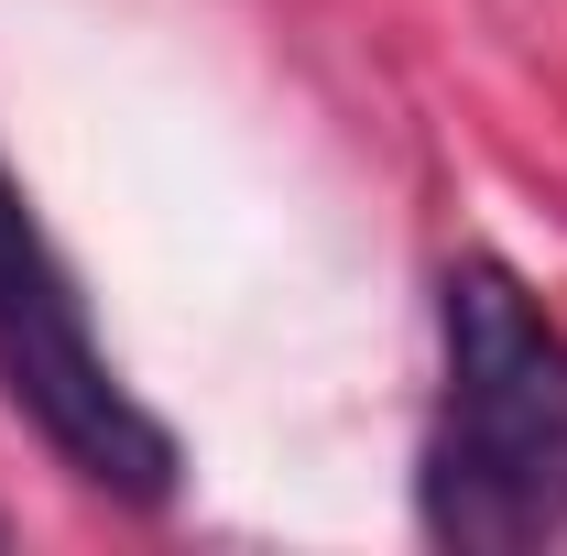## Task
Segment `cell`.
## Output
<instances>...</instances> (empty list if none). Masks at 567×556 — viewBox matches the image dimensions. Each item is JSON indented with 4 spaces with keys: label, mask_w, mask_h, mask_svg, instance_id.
Listing matches in <instances>:
<instances>
[{
    "label": "cell",
    "mask_w": 567,
    "mask_h": 556,
    "mask_svg": "<svg viewBox=\"0 0 567 556\" xmlns=\"http://www.w3.org/2000/svg\"><path fill=\"white\" fill-rule=\"evenodd\" d=\"M0 393L33 415V436L110 502H175V436L132 404V382L110 371V349L76 306V274L55 262L33 197L0 164Z\"/></svg>",
    "instance_id": "cell-2"
},
{
    "label": "cell",
    "mask_w": 567,
    "mask_h": 556,
    "mask_svg": "<svg viewBox=\"0 0 567 556\" xmlns=\"http://www.w3.org/2000/svg\"><path fill=\"white\" fill-rule=\"evenodd\" d=\"M447 404L425 436V535L458 556H524L567 524V328L502 274H447Z\"/></svg>",
    "instance_id": "cell-1"
}]
</instances>
